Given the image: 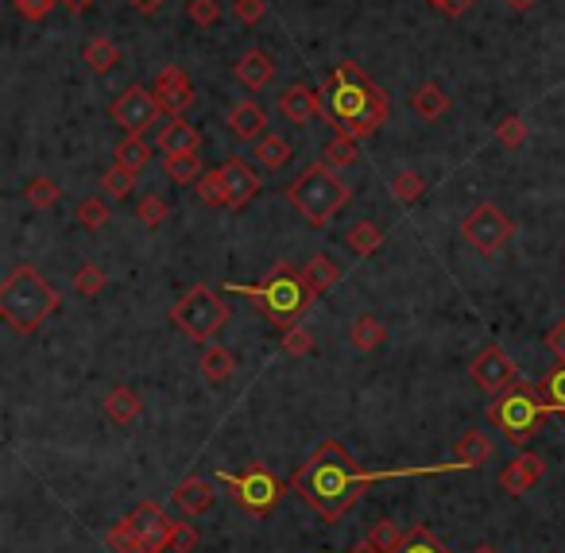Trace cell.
<instances>
[{
	"mask_svg": "<svg viewBox=\"0 0 565 553\" xmlns=\"http://www.w3.org/2000/svg\"><path fill=\"white\" fill-rule=\"evenodd\" d=\"M368 484H372V472H364L341 441H322L298 465L295 480H291V488L302 495V503L310 511H318L326 523H341L360 503Z\"/></svg>",
	"mask_w": 565,
	"mask_h": 553,
	"instance_id": "1",
	"label": "cell"
},
{
	"mask_svg": "<svg viewBox=\"0 0 565 553\" xmlns=\"http://www.w3.org/2000/svg\"><path fill=\"white\" fill-rule=\"evenodd\" d=\"M322 93H326V120L333 124V132H345L353 140H368L380 124H387L391 101L357 62H337V70L329 74Z\"/></svg>",
	"mask_w": 565,
	"mask_h": 553,
	"instance_id": "2",
	"label": "cell"
},
{
	"mask_svg": "<svg viewBox=\"0 0 565 553\" xmlns=\"http://www.w3.org/2000/svg\"><path fill=\"white\" fill-rule=\"evenodd\" d=\"M229 291L252 298V302L264 310V318H268L271 325H279V329L298 325V318H302V314L314 306V298H318L314 283L306 279V271H302V267H291V263H279L268 279L256 283V287L229 283Z\"/></svg>",
	"mask_w": 565,
	"mask_h": 553,
	"instance_id": "3",
	"label": "cell"
},
{
	"mask_svg": "<svg viewBox=\"0 0 565 553\" xmlns=\"http://www.w3.org/2000/svg\"><path fill=\"white\" fill-rule=\"evenodd\" d=\"M55 310H59V291L31 263L12 267V275L0 287V318L16 333H35Z\"/></svg>",
	"mask_w": 565,
	"mask_h": 553,
	"instance_id": "4",
	"label": "cell"
},
{
	"mask_svg": "<svg viewBox=\"0 0 565 553\" xmlns=\"http://www.w3.org/2000/svg\"><path fill=\"white\" fill-rule=\"evenodd\" d=\"M287 202L302 213V221L310 229H326L329 221L353 202V190L341 182L337 171H329L326 163H310L306 171H298V178L287 186Z\"/></svg>",
	"mask_w": 565,
	"mask_h": 553,
	"instance_id": "5",
	"label": "cell"
},
{
	"mask_svg": "<svg viewBox=\"0 0 565 553\" xmlns=\"http://www.w3.org/2000/svg\"><path fill=\"white\" fill-rule=\"evenodd\" d=\"M546 414H554V410L542 399L538 383H515L511 391L496 395V403L488 407V422H492L515 449H523V445L538 434V426L546 422Z\"/></svg>",
	"mask_w": 565,
	"mask_h": 553,
	"instance_id": "6",
	"label": "cell"
},
{
	"mask_svg": "<svg viewBox=\"0 0 565 553\" xmlns=\"http://www.w3.org/2000/svg\"><path fill=\"white\" fill-rule=\"evenodd\" d=\"M171 321L179 325L190 341H213V337L225 329V321H229V306L209 291V287H190V291L175 302Z\"/></svg>",
	"mask_w": 565,
	"mask_h": 553,
	"instance_id": "7",
	"label": "cell"
},
{
	"mask_svg": "<svg viewBox=\"0 0 565 553\" xmlns=\"http://www.w3.org/2000/svg\"><path fill=\"white\" fill-rule=\"evenodd\" d=\"M229 484V492L237 499L248 515H271L283 499V480H275V472L268 465H248L244 472H233V476H221Z\"/></svg>",
	"mask_w": 565,
	"mask_h": 553,
	"instance_id": "8",
	"label": "cell"
},
{
	"mask_svg": "<svg viewBox=\"0 0 565 553\" xmlns=\"http://www.w3.org/2000/svg\"><path fill=\"white\" fill-rule=\"evenodd\" d=\"M461 236L473 244L480 256H496L500 248H507V240L515 236V221L496 202H480L465 213Z\"/></svg>",
	"mask_w": 565,
	"mask_h": 553,
	"instance_id": "9",
	"label": "cell"
},
{
	"mask_svg": "<svg viewBox=\"0 0 565 553\" xmlns=\"http://www.w3.org/2000/svg\"><path fill=\"white\" fill-rule=\"evenodd\" d=\"M109 117L124 136H144L148 128H155V120L163 117V105L155 97V89L128 86L117 101L109 105Z\"/></svg>",
	"mask_w": 565,
	"mask_h": 553,
	"instance_id": "10",
	"label": "cell"
},
{
	"mask_svg": "<svg viewBox=\"0 0 565 553\" xmlns=\"http://www.w3.org/2000/svg\"><path fill=\"white\" fill-rule=\"evenodd\" d=\"M469 372H473L476 387L488 391V395H504V391H511L519 383V364L511 360V352L504 345H488L469 364Z\"/></svg>",
	"mask_w": 565,
	"mask_h": 553,
	"instance_id": "11",
	"label": "cell"
},
{
	"mask_svg": "<svg viewBox=\"0 0 565 553\" xmlns=\"http://www.w3.org/2000/svg\"><path fill=\"white\" fill-rule=\"evenodd\" d=\"M128 523L136 530V542H140V553H163L171 550V534H175V523L167 519V511L159 503H136Z\"/></svg>",
	"mask_w": 565,
	"mask_h": 553,
	"instance_id": "12",
	"label": "cell"
},
{
	"mask_svg": "<svg viewBox=\"0 0 565 553\" xmlns=\"http://www.w3.org/2000/svg\"><path fill=\"white\" fill-rule=\"evenodd\" d=\"M155 97H159L163 113L186 117V109L194 105V86H190L186 70H182V66H163L159 78H155Z\"/></svg>",
	"mask_w": 565,
	"mask_h": 553,
	"instance_id": "13",
	"label": "cell"
},
{
	"mask_svg": "<svg viewBox=\"0 0 565 553\" xmlns=\"http://www.w3.org/2000/svg\"><path fill=\"white\" fill-rule=\"evenodd\" d=\"M279 109H283V117L295 120V124H310V120L326 117V93L306 86V82H291L283 89V97H279Z\"/></svg>",
	"mask_w": 565,
	"mask_h": 553,
	"instance_id": "14",
	"label": "cell"
},
{
	"mask_svg": "<svg viewBox=\"0 0 565 553\" xmlns=\"http://www.w3.org/2000/svg\"><path fill=\"white\" fill-rule=\"evenodd\" d=\"M546 476V461L538 453H519L511 465H504L500 472V488H504L511 499H523L527 492H535Z\"/></svg>",
	"mask_w": 565,
	"mask_h": 553,
	"instance_id": "15",
	"label": "cell"
},
{
	"mask_svg": "<svg viewBox=\"0 0 565 553\" xmlns=\"http://www.w3.org/2000/svg\"><path fill=\"white\" fill-rule=\"evenodd\" d=\"M221 178H225V198H229V209H233V213L244 209V205L260 194V186H264L260 175H256L244 159H225V163H221Z\"/></svg>",
	"mask_w": 565,
	"mask_h": 553,
	"instance_id": "16",
	"label": "cell"
},
{
	"mask_svg": "<svg viewBox=\"0 0 565 553\" xmlns=\"http://www.w3.org/2000/svg\"><path fill=\"white\" fill-rule=\"evenodd\" d=\"M225 124H229V132L244 140V144H256L260 136H268V113L256 105V101H237L229 113H225Z\"/></svg>",
	"mask_w": 565,
	"mask_h": 553,
	"instance_id": "17",
	"label": "cell"
},
{
	"mask_svg": "<svg viewBox=\"0 0 565 553\" xmlns=\"http://www.w3.org/2000/svg\"><path fill=\"white\" fill-rule=\"evenodd\" d=\"M233 74H237V82L244 89H264L275 78V59L264 47H248L233 66Z\"/></svg>",
	"mask_w": 565,
	"mask_h": 553,
	"instance_id": "18",
	"label": "cell"
},
{
	"mask_svg": "<svg viewBox=\"0 0 565 553\" xmlns=\"http://www.w3.org/2000/svg\"><path fill=\"white\" fill-rule=\"evenodd\" d=\"M171 499H175V507L182 515H206L213 507V499H217V488L209 480H202V476H186L182 484H175Z\"/></svg>",
	"mask_w": 565,
	"mask_h": 553,
	"instance_id": "19",
	"label": "cell"
},
{
	"mask_svg": "<svg viewBox=\"0 0 565 553\" xmlns=\"http://www.w3.org/2000/svg\"><path fill=\"white\" fill-rule=\"evenodd\" d=\"M101 407H105V418H109L113 426L124 430V426H132V422L144 414V399H140V391H136V387H124V383H120V387H113V391L105 395V403H101Z\"/></svg>",
	"mask_w": 565,
	"mask_h": 553,
	"instance_id": "20",
	"label": "cell"
},
{
	"mask_svg": "<svg viewBox=\"0 0 565 553\" xmlns=\"http://www.w3.org/2000/svg\"><path fill=\"white\" fill-rule=\"evenodd\" d=\"M198 144H202V132H198V124H190L186 117H171V124L155 140V147L163 155H190V151H198Z\"/></svg>",
	"mask_w": 565,
	"mask_h": 553,
	"instance_id": "21",
	"label": "cell"
},
{
	"mask_svg": "<svg viewBox=\"0 0 565 553\" xmlns=\"http://www.w3.org/2000/svg\"><path fill=\"white\" fill-rule=\"evenodd\" d=\"M198 368H202V379H206L209 387H225L233 379V372H237V360H233V352L225 349V345H206Z\"/></svg>",
	"mask_w": 565,
	"mask_h": 553,
	"instance_id": "22",
	"label": "cell"
},
{
	"mask_svg": "<svg viewBox=\"0 0 565 553\" xmlns=\"http://www.w3.org/2000/svg\"><path fill=\"white\" fill-rule=\"evenodd\" d=\"M488 457H492V441L480 430H465L453 441V465L457 468H480Z\"/></svg>",
	"mask_w": 565,
	"mask_h": 553,
	"instance_id": "23",
	"label": "cell"
},
{
	"mask_svg": "<svg viewBox=\"0 0 565 553\" xmlns=\"http://www.w3.org/2000/svg\"><path fill=\"white\" fill-rule=\"evenodd\" d=\"M411 109H415L422 120H442L449 113V93L438 82H422V86L411 93Z\"/></svg>",
	"mask_w": 565,
	"mask_h": 553,
	"instance_id": "24",
	"label": "cell"
},
{
	"mask_svg": "<svg viewBox=\"0 0 565 553\" xmlns=\"http://www.w3.org/2000/svg\"><path fill=\"white\" fill-rule=\"evenodd\" d=\"M403 542H407V530L395 523V519H380V523L368 526V534H364V546L376 553H399Z\"/></svg>",
	"mask_w": 565,
	"mask_h": 553,
	"instance_id": "25",
	"label": "cell"
},
{
	"mask_svg": "<svg viewBox=\"0 0 565 553\" xmlns=\"http://www.w3.org/2000/svg\"><path fill=\"white\" fill-rule=\"evenodd\" d=\"M349 341H353V349L357 352H372L380 349L387 341V329L380 318H372V314H360L353 325H349Z\"/></svg>",
	"mask_w": 565,
	"mask_h": 553,
	"instance_id": "26",
	"label": "cell"
},
{
	"mask_svg": "<svg viewBox=\"0 0 565 553\" xmlns=\"http://www.w3.org/2000/svg\"><path fill=\"white\" fill-rule=\"evenodd\" d=\"M380 244H384V229L376 225V221H357L349 233H345V248L353 252V256H372V252H380Z\"/></svg>",
	"mask_w": 565,
	"mask_h": 553,
	"instance_id": "27",
	"label": "cell"
},
{
	"mask_svg": "<svg viewBox=\"0 0 565 553\" xmlns=\"http://www.w3.org/2000/svg\"><path fill=\"white\" fill-rule=\"evenodd\" d=\"M322 163H326L329 171H349V167H357L360 163L357 140L345 136V132H337V136L326 144V151H322Z\"/></svg>",
	"mask_w": 565,
	"mask_h": 553,
	"instance_id": "28",
	"label": "cell"
},
{
	"mask_svg": "<svg viewBox=\"0 0 565 553\" xmlns=\"http://www.w3.org/2000/svg\"><path fill=\"white\" fill-rule=\"evenodd\" d=\"M291 155H295V147L287 144L283 136H260L256 140V163L264 171H283L291 163Z\"/></svg>",
	"mask_w": 565,
	"mask_h": 553,
	"instance_id": "29",
	"label": "cell"
},
{
	"mask_svg": "<svg viewBox=\"0 0 565 553\" xmlns=\"http://www.w3.org/2000/svg\"><path fill=\"white\" fill-rule=\"evenodd\" d=\"M167 178L171 182H179V186H198V178L206 175V167H202V155L198 151H190V155H167Z\"/></svg>",
	"mask_w": 565,
	"mask_h": 553,
	"instance_id": "30",
	"label": "cell"
},
{
	"mask_svg": "<svg viewBox=\"0 0 565 553\" xmlns=\"http://www.w3.org/2000/svg\"><path fill=\"white\" fill-rule=\"evenodd\" d=\"M82 59L90 66L93 74H109L113 66L120 62V47L113 39H105V35H97L93 43H86V51H82Z\"/></svg>",
	"mask_w": 565,
	"mask_h": 553,
	"instance_id": "31",
	"label": "cell"
},
{
	"mask_svg": "<svg viewBox=\"0 0 565 553\" xmlns=\"http://www.w3.org/2000/svg\"><path fill=\"white\" fill-rule=\"evenodd\" d=\"M113 155H117L120 167H124V171H132V175H140V171L151 163V147L144 144V136H124Z\"/></svg>",
	"mask_w": 565,
	"mask_h": 553,
	"instance_id": "32",
	"label": "cell"
},
{
	"mask_svg": "<svg viewBox=\"0 0 565 553\" xmlns=\"http://www.w3.org/2000/svg\"><path fill=\"white\" fill-rule=\"evenodd\" d=\"M422 194H426V178L418 175V171H399V175H391V198L399 205H415Z\"/></svg>",
	"mask_w": 565,
	"mask_h": 553,
	"instance_id": "33",
	"label": "cell"
},
{
	"mask_svg": "<svg viewBox=\"0 0 565 553\" xmlns=\"http://www.w3.org/2000/svg\"><path fill=\"white\" fill-rule=\"evenodd\" d=\"M302 271H306V279L314 283V291H318V294H326L329 287H333V283L341 279V271H337V263L329 260V256H322V252H318V256H310V263H306Z\"/></svg>",
	"mask_w": 565,
	"mask_h": 553,
	"instance_id": "34",
	"label": "cell"
},
{
	"mask_svg": "<svg viewBox=\"0 0 565 553\" xmlns=\"http://www.w3.org/2000/svg\"><path fill=\"white\" fill-rule=\"evenodd\" d=\"M496 144L507 147V151H519V147L527 144V120L519 117V113H507L496 124Z\"/></svg>",
	"mask_w": 565,
	"mask_h": 553,
	"instance_id": "35",
	"label": "cell"
},
{
	"mask_svg": "<svg viewBox=\"0 0 565 553\" xmlns=\"http://www.w3.org/2000/svg\"><path fill=\"white\" fill-rule=\"evenodd\" d=\"M59 194H62V186L55 182V178H47V175L31 178L28 186H24V198H28L35 209H51V205L59 202Z\"/></svg>",
	"mask_w": 565,
	"mask_h": 553,
	"instance_id": "36",
	"label": "cell"
},
{
	"mask_svg": "<svg viewBox=\"0 0 565 553\" xmlns=\"http://www.w3.org/2000/svg\"><path fill=\"white\" fill-rule=\"evenodd\" d=\"M198 198L209 205V209H229V198H225V178H221V167H213L198 178Z\"/></svg>",
	"mask_w": 565,
	"mask_h": 553,
	"instance_id": "37",
	"label": "cell"
},
{
	"mask_svg": "<svg viewBox=\"0 0 565 553\" xmlns=\"http://www.w3.org/2000/svg\"><path fill=\"white\" fill-rule=\"evenodd\" d=\"M399 553H453L446 546V542H442V538H438V534H434V530H426V526H415V530H407V542H403V550Z\"/></svg>",
	"mask_w": 565,
	"mask_h": 553,
	"instance_id": "38",
	"label": "cell"
},
{
	"mask_svg": "<svg viewBox=\"0 0 565 553\" xmlns=\"http://www.w3.org/2000/svg\"><path fill=\"white\" fill-rule=\"evenodd\" d=\"M105 287H109V279H105V271L97 263H82L74 271V291L82 294V298H93V294H101Z\"/></svg>",
	"mask_w": 565,
	"mask_h": 553,
	"instance_id": "39",
	"label": "cell"
},
{
	"mask_svg": "<svg viewBox=\"0 0 565 553\" xmlns=\"http://www.w3.org/2000/svg\"><path fill=\"white\" fill-rule=\"evenodd\" d=\"M101 186H105V198H117V202H124V198L132 194V186H136V175H132V171H124L120 163H113V167L101 175Z\"/></svg>",
	"mask_w": 565,
	"mask_h": 553,
	"instance_id": "40",
	"label": "cell"
},
{
	"mask_svg": "<svg viewBox=\"0 0 565 553\" xmlns=\"http://www.w3.org/2000/svg\"><path fill=\"white\" fill-rule=\"evenodd\" d=\"M538 391H542V399L550 403V410H558L565 414V364H558L550 376L538 383Z\"/></svg>",
	"mask_w": 565,
	"mask_h": 553,
	"instance_id": "41",
	"label": "cell"
},
{
	"mask_svg": "<svg viewBox=\"0 0 565 553\" xmlns=\"http://www.w3.org/2000/svg\"><path fill=\"white\" fill-rule=\"evenodd\" d=\"M105 542H109V550L113 553H140V542H136V530L128 519H120V523L109 526V534H105Z\"/></svg>",
	"mask_w": 565,
	"mask_h": 553,
	"instance_id": "42",
	"label": "cell"
},
{
	"mask_svg": "<svg viewBox=\"0 0 565 553\" xmlns=\"http://www.w3.org/2000/svg\"><path fill=\"white\" fill-rule=\"evenodd\" d=\"M78 225L82 229H105L109 225V205H105V198H86V202L78 205Z\"/></svg>",
	"mask_w": 565,
	"mask_h": 553,
	"instance_id": "43",
	"label": "cell"
},
{
	"mask_svg": "<svg viewBox=\"0 0 565 553\" xmlns=\"http://www.w3.org/2000/svg\"><path fill=\"white\" fill-rule=\"evenodd\" d=\"M186 16H190V24H198V28H217V24H221V4H217V0H190V4H186Z\"/></svg>",
	"mask_w": 565,
	"mask_h": 553,
	"instance_id": "44",
	"label": "cell"
},
{
	"mask_svg": "<svg viewBox=\"0 0 565 553\" xmlns=\"http://www.w3.org/2000/svg\"><path fill=\"white\" fill-rule=\"evenodd\" d=\"M283 352H287V356H306V352H314V333H310L306 325L283 329Z\"/></svg>",
	"mask_w": 565,
	"mask_h": 553,
	"instance_id": "45",
	"label": "cell"
},
{
	"mask_svg": "<svg viewBox=\"0 0 565 553\" xmlns=\"http://www.w3.org/2000/svg\"><path fill=\"white\" fill-rule=\"evenodd\" d=\"M136 217H140L148 229H159V225L167 221V202H163L159 194H148V198H140V205H136Z\"/></svg>",
	"mask_w": 565,
	"mask_h": 553,
	"instance_id": "46",
	"label": "cell"
},
{
	"mask_svg": "<svg viewBox=\"0 0 565 553\" xmlns=\"http://www.w3.org/2000/svg\"><path fill=\"white\" fill-rule=\"evenodd\" d=\"M233 16L252 28V24H260L268 16V0H233Z\"/></svg>",
	"mask_w": 565,
	"mask_h": 553,
	"instance_id": "47",
	"label": "cell"
},
{
	"mask_svg": "<svg viewBox=\"0 0 565 553\" xmlns=\"http://www.w3.org/2000/svg\"><path fill=\"white\" fill-rule=\"evenodd\" d=\"M198 542H202L198 526H194V523H175V534H171V550H175V553H194V550H198Z\"/></svg>",
	"mask_w": 565,
	"mask_h": 553,
	"instance_id": "48",
	"label": "cell"
},
{
	"mask_svg": "<svg viewBox=\"0 0 565 553\" xmlns=\"http://www.w3.org/2000/svg\"><path fill=\"white\" fill-rule=\"evenodd\" d=\"M59 0H16V12L28 20V24H43L51 12H55Z\"/></svg>",
	"mask_w": 565,
	"mask_h": 553,
	"instance_id": "49",
	"label": "cell"
},
{
	"mask_svg": "<svg viewBox=\"0 0 565 553\" xmlns=\"http://www.w3.org/2000/svg\"><path fill=\"white\" fill-rule=\"evenodd\" d=\"M546 349L558 356V364H565V321H558V325L546 333Z\"/></svg>",
	"mask_w": 565,
	"mask_h": 553,
	"instance_id": "50",
	"label": "cell"
},
{
	"mask_svg": "<svg viewBox=\"0 0 565 553\" xmlns=\"http://www.w3.org/2000/svg\"><path fill=\"white\" fill-rule=\"evenodd\" d=\"M426 4H434V8L446 12V16H465L476 0H426Z\"/></svg>",
	"mask_w": 565,
	"mask_h": 553,
	"instance_id": "51",
	"label": "cell"
},
{
	"mask_svg": "<svg viewBox=\"0 0 565 553\" xmlns=\"http://www.w3.org/2000/svg\"><path fill=\"white\" fill-rule=\"evenodd\" d=\"M128 4H132L140 16H155V12L163 8V0H128Z\"/></svg>",
	"mask_w": 565,
	"mask_h": 553,
	"instance_id": "52",
	"label": "cell"
},
{
	"mask_svg": "<svg viewBox=\"0 0 565 553\" xmlns=\"http://www.w3.org/2000/svg\"><path fill=\"white\" fill-rule=\"evenodd\" d=\"M62 8L74 12V16H82V12H90L93 8V0H62Z\"/></svg>",
	"mask_w": 565,
	"mask_h": 553,
	"instance_id": "53",
	"label": "cell"
},
{
	"mask_svg": "<svg viewBox=\"0 0 565 553\" xmlns=\"http://www.w3.org/2000/svg\"><path fill=\"white\" fill-rule=\"evenodd\" d=\"M504 4L511 8V12H531L538 0H504Z\"/></svg>",
	"mask_w": 565,
	"mask_h": 553,
	"instance_id": "54",
	"label": "cell"
},
{
	"mask_svg": "<svg viewBox=\"0 0 565 553\" xmlns=\"http://www.w3.org/2000/svg\"><path fill=\"white\" fill-rule=\"evenodd\" d=\"M473 553H500V550H496V546H476Z\"/></svg>",
	"mask_w": 565,
	"mask_h": 553,
	"instance_id": "55",
	"label": "cell"
},
{
	"mask_svg": "<svg viewBox=\"0 0 565 553\" xmlns=\"http://www.w3.org/2000/svg\"><path fill=\"white\" fill-rule=\"evenodd\" d=\"M353 553H376V550H368V546H360V550H353Z\"/></svg>",
	"mask_w": 565,
	"mask_h": 553,
	"instance_id": "56",
	"label": "cell"
}]
</instances>
